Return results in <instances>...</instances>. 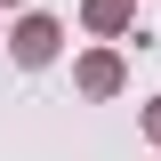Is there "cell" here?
Instances as JSON below:
<instances>
[{
    "mask_svg": "<svg viewBox=\"0 0 161 161\" xmlns=\"http://www.w3.org/2000/svg\"><path fill=\"white\" fill-rule=\"evenodd\" d=\"M16 48H24V57L40 64V57H48V48H57V24H40V16H32V24H24V32H16Z\"/></svg>",
    "mask_w": 161,
    "mask_h": 161,
    "instance_id": "6da1fadb",
    "label": "cell"
}]
</instances>
